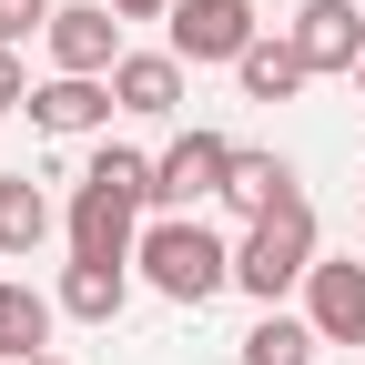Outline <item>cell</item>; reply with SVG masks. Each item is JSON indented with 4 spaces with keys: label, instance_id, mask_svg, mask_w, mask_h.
Masks as SVG:
<instances>
[{
    "label": "cell",
    "instance_id": "cell-21",
    "mask_svg": "<svg viewBox=\"0 0 365 365\" xmlns=\"http://www.w3.org/2000/svg\"><path fill=\"white\" fill-rule=\"evenodd\" d=\"M355 91H365V61H355Z\"/></svg>",
    "mask_w": 365,
    "mask_h": 365
},
{
    "label": "cell",
    "instance_id": "cell-10",
    "mask_svg": "<svg viewBox=\"0 0 365 365\" xmlns=\"http://www.w3.org/2000/svg\"><path fill=\"white\" fill-rule=\"evenodd\" d=\"M223 203H234L244 223H274V213H294L304 203V173L284 153H234V173H223Z\"/></svg>",
    "mask_w": 365,
    "mask_h": 365
},
{
    "label": "cell",
    "instance_id": "cell-3",
    "mask_svg": "<svg viewBox=\"0 0 365 365\" xmlns=\"http://www.w3.org/2000/svg\"><path fill=\"white\" fill-rule=\"evenodd\" d=\"M314 213L294 203V213H274V223H244V244H234V284L254 294V304H284V294H304V274H314Z\"/></svg>",
    "mask_w": 365,
    "mask_h": 365
},
{
    "label": "cell",
    "instance_id": "cell-7",
    "mask_svg": "<svg viewBox=\"0 0 365 365\" xmlns=\"http://www.w3.org/2000/svg\"><path fill=\"white\" fill-rule=\"evenodd\" d=\"M304 325L325 345H365V264L355 254H314L304 274Z\"/></svg>",
    "mask_w": 365,
    "mask_h": 365
},
{
    "label": "cell",
    "instance_id": "cell-17",
    "mask_svg": "<svg viewBox=\"0 0 365 365\" xmlns=\"http://www.w3.org/2000/svg\"><path fill=\"white\" fill-rule=\"evenodd\" d=\"M51 21H61V0H0V41H11V51L31 31H51Z\"/></svg>",
    "mask_w": 365,
    "mask_h": 365
},
{
    "label": "cell",
    "instance_id": "cell-15",
    "mask_svg": "<svg viewBox=\"0 0 365 365\" xmlns=\"http://www.w3.org/2000/svg\"><path fill=\"white\" fill-rule=\"evenodd\" d=\"M234 81H244V102H294V91H304L314 71H304V51H294V31H284V41H254V51L234 61Z\"/></svg>",
    "mask_w": 365,
    "mask_h": 365
},
{
    "label": "cell",
    "instance_id": "cell-1",
    "mask_svg": "<svg viewBox=\"0 0 365 365\" xmlns=\"http://www.w3.org/2000/svg\"><path fill=\"white\" fill-rule=\"evenodd\" d=\"M143 213H153V153L102 143L81 163V182H71V213H61L71 264H132L143 254Z\"/></svg>",
    "mask_w": 365,
    "mask_h": 365
},
{
    "label": "cell",
    "instance_id": "cell-14",
    "mask_svg": "<svg viewBox=\"0 0 365 365\" xmlns=\"http://www.w3.org/2000/svg\"><path fill=\"white\" fill-rule=\"evenodd\" d=\"M132 304V264H61V314L71 325H112Z\"/></svg>",
    "mask_w": 365,
    "mask_h": 365
},
{
    "label": "cell",
    "instance_id": "cell-20",
    "mask_svg": "<svg viewBox=\"0 0 365 365\" xmlns=\"http://www.w3.org/2000/svg\"><path fill=\"white\" fill-rule=\"evenodd\" d=\"M31 365H61V355H31Z\"/></svg>",
    "mask_w": 365,
    "mask_h": 365
},
{
    "label": "cell",
    "instance_id": "cell-8",
    "mask_svg": "<svg viewBox=\"0 0 365 365\" xmlns=\"http://www.w3.org/2000/svg\"><path fill=\"white\" fill-rule=\"evenodd\" d=\"M294 51H304L314 81H325V71H355L365 61V11H355V0H304V11H294Z\"/></svg>",
    "mask_w": 365,
    "mask_h": 365
},
{
    "label": "cell",
    "instance_id": "cell-5",
    "mask_svg": "<svg viewBox=\"0 0 365 365\" xmlns=\"http://www.w3.org/2000/svg\"><path fill=\"white\" fill-rule=\"evenodd\" d=\"M244 143H223V132H173L153 153V213H193V203H223V173H234Z\"/></svg>",
    "mask_w": 365,
    "mask_h": 365
},
{
    "label": "cell",
    "instance_id": "cell-9",
    "mask_svg": "<svg viewBox=\"0 0 365 365\" xmlns=\"http://www.w3.org/2000/svg\"><path fill=\"white\" fill-rule=\"evenodd\" d=\"M112 81H81V71H51V81H41L31 91V122L41 132H61V143H81V132H112Z\"/></svg>",
    "mask_w": 365,
    "mask_h": 365
},
{
    "label": "cell",
    "instance_id": "cell-13",
    "mask_svg": "<svg viewBox=\"0 0 365 365\" xmlns=\"http://www.w3.org/2000/svg\"><path fill=\"white\" fill-rule=\"evenodd\" d=\"M51 193H41V182L31 173H0V254H11V264H31L41 244H51Z\"/></svg>",
    "mask_w": 365,
    "mask_h": 365
},
{
    "label": "cell",
    "instance_id": "cell-12",
    "mask_svg": "<svg viewBox=\"0 0 365 365\" xmlns=\"http://www.w3.org/2000/svg\"><path fill=\"white\" fill-rule=\"evenodd\" d=\"M112 102H122L132 122H163V112H182V61H173V51H122V71H112Z\"/></svg>",
    "mask_w": 365,
    "mask_h": 365
},
{
    "label": "cell",
    "instance_id": "cell-11",
    "mask_svg": "<svg viewBox=\"0 0 365 365\" xmlns=\"http://www.w3.org/2000/svg\"><path fill=\"white\" fill-rule=\"evenodd\" d=\"M51 325H61V294H41V284H0V365H31V355H51Z\"/></svg>",
    "mask_w": 365,
    "mask_h": 365
},
{
    "label": "cell",
    "instance_id": "cell-18",
    "mask_svg": "<svg viewBox=\"0 0 365 365\" xmlns=\"http://www.w3.org/2000/svg\"><path fill=\"white\" fill-rule=\"evenodd\" d=\"M31 91H41V81L21 71V51H11V41H0V112H31Z\"/></svg>",
    "mask_w": 365,
    "mask_h": 365
},
{
    "label": "cell",
    "instance_id": "cell-19",
    "mask_svg": "<svg viewBox=\"0 0 365 365\" xmlns=\"http://www.w3.org/2000/svg\"><path fill=\"white\" fill-rule=\"evenodd\" d=\"M122 21H173V0H112Z\"/></svg>",
    "mask_w": 365,
    "mask_h": 365
},
{
    "label": "cell",
    "instance_id": "cell-2",
    "mask_svg": "<svg viewBox=\"0 0 365 365\" xmlns=\"http://www.w3.org/2000/svg\"><path fill=\"white\" fill-rule=\"evenodd\" d=\"M132 264H143V284H153L163 304H213L223 284H234V244H223L203 213H153Z\"/></svg>",
    "mask_w": 365,
    "mask_h": 365
},
{
    "label": "cell",
    "instance_id": "cell-6",
    "mask_svg": "<svg viewBox=\"0 0 365 365\" xmlns=\"http://www.w3.org/2000/svg\"><path fill=\"white\" fill-rule=\"evenodd\" d=\"M41 41H51V71H81V81H112L122 71V11L112 0H61V21Z\"/></svg>",
    "mask_w": 365,
    "mask_h": 365
},
{
    "label": "cell",
    "instance_id": "cell-16",
    "mask_svg": "<svg viewBox=\"0 0 365 365\" xmlns=\"http://www.w3.org/2000/svg\"><path fill=\"white\" fill-rule=\"evenodd\" d=\"M314 345H325V335H314L304 314L264 304V314H254V335H244V365H314Z\"/></svg>",
    "mask_w": 365,
    "mask_h": 365
},
{
    "label": "cell",
    "instance_id": "cell-4",
    "mask_svg": "<svg viewBox=\"0 0 365 365\" xmlns=\"http://www.w3.org/2000/svg\"><path fill=\"white\" fill-rule=\"evenodd\" d=\"M254 41H264L254 0H173V41H163V51H173L182 71H234Z\"/></svg>",
    "mask_w": 365,
    "mask_h": 365
}]
</instances>
